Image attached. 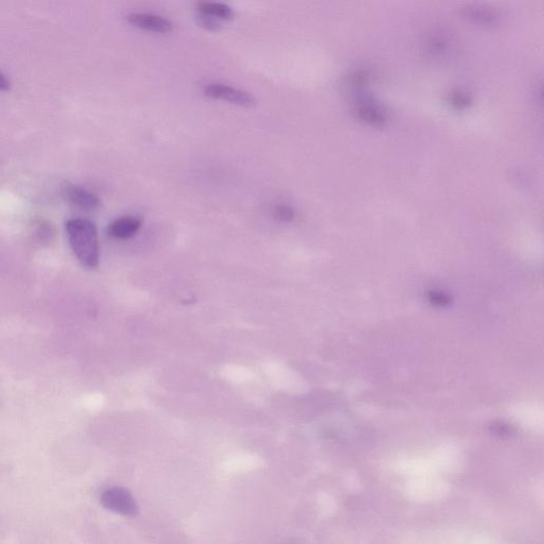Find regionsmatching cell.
<instances>
[{
    "mask_svg": "<svg viewBox=\"0 0 544 544\" xmlns=\"http://www.w3.org/2000/svg\"><path fill=\"white\" fill-rule=\"evenodd\" d=\"M128 21L131 25L143 30L158 33H168L172 30L169 19L151 13H131L128 15Z\"/></svg>",
    "mask_w": 544,
    "mask_h": 544,
    "instance_id": "3957f363",
    "label": "cell"
},
{
    "mask_svg": "<svg viewBox=\"0 0 544 544\" xmlns=\"http://www.w3.org/2000/svg\"><path fill=\"white\" fill-rule=\"evenodd\" d=\"M205 94L207 97L218 101H227L240 107H252L256 105V99L249 92L233 87L224 83H209L205 85Z\"/></svg>",
    "mask_w": 544,
    "mask_h": 544,
    "instance_id": "7a4b0ae2",
    "label": "cell"
},
{
    "mask_svg": "<svg viewBox=\"0 0 544 544\" xmlns=\"http://www.w3.org/2000/svg\"><path fill=\"white\" fill-rule=\"evenodd\" d=\"M63 195L68 202L83 209H95L101 205V199L96 193L74 184L64 189Z\"/></svg>",
    "mask_w": 544,
    "mask_h": 544,
    "instance_id": "5b68a950",
    "label": "cell"
},
{
    "mask_svg": "<svg viewBox=\"0 0 544 544\" xmlns=\"http://www.w3.org/2000/svg\"><path fill=\"white\" fill-rule=\"evenodd\" d=\"M68 240L80 263L86 268H96L99 264V242L97 228L84 218L70 219L66 222Z\"/></svg>",
    "mask_w": 544,
    "mask_h": 544,
    "instance_id": "6da1fadb",
    "label": "cell"
},
{
    "mask_svg": "<svg viewBox=\"0 0 544 544\" xmlns=\"http://www.w3.org/2000/svg\"><path fill=\"white\" fill-rule=\"evenodd\" d=\"M11 87V82L8 79L7 76L3 75V72H0V90H9Z\"/></svg>",
    "mask_w": 544,
    "mask_h": 544,
    "instance_id": "4fadbf2b",
    "label": "cell"
},
{
    "mask_svg": "<svg viewBox=\"0 0 544 544\" xmlns=\"http://www.w3.org/2000/svg\"><path fill=\"white\" fill-rule=\"evenodd\" d=\"M272 214L282 222H289L295 218V211L293 207L286 205H278L272 209Z\"/></svg>",
    "mask_w": 544,
    "mask_h": 544,
    "instance_id": "30bf717a",
    "label": "cell"
},
{
    "mask_svg": "<svg viewBox=\"0 0 544 544\" xmlns=\"http://www.w3.org/2000/svg\"><path fill=\"white\" fill-rule=\"evenodd\" d=\"M357 113L362 121H366L370 125H373V126L383 125L386 121L384 111L379 109L377 105H368V103L362 105L361 107H358Z\"/></svg>",
    "mask_w": 544,
    "mask_h": 544,
    "instance_id": "9c48e42d",
    "label": "cell"
},
{
    "mask_svg": "<svg viewBox=\"0 0 544 544\" xmlns=\"http://www.w3.org/2000/svg\"><path fill=\"white\" fill-rule=\"evenodd\" d=\"M197 11L199 14L205 17H212L218 21H228L233 19L234 12L230 6L220 3H212V1H200L197 3Z\"/></svg>",
    "mask_w": 544,
    "mask_h": 544,
    "instance_id": "52a82bcc",
    "label": "cell"
},
{
    "mask_svg": "<svg viewBox=\"0 0 544 544\" xmlns=\"http://www.w3.org/2000/svg\"><path fill=\"white\" fill-rule=\"evenodd\" d=\"M463 14L475 23L483 25H494L500 19V14L496 10L479 6H468L463 9Z\"/></svg>",
    "mask_w": 544,
    "mask_h": 544,
    "instance_id": "ba28073f",
    "label": "cell"
},
{
    "mask_svg": "<svg viewBox=\"0 0 544 544\" xmlns=\"http://www.w3.org/2000/svg\"><path fill=\"white\" fill-rule=\"evenodd\" d=\"M451 101L453 105H457V107H467L468 103H469V98L465 94L457 92V93H453V95H452Z\"/></svg>",
    "mask_w": 544,
    "mask_h": 544,
    "instance_id": "7c38bea8",
    "label": "cell"
},
{
    "mask_svg": "<svg viewBox=\"0 0 544 544\" xmlns=\"http://www.w3.org/2000/svg\"><path fill=\"white\" fill-rule=\"evenodd\" d=\"M101 502L109 510L123 514H132L136 510L134 501L127 491L121 488H112L103 492Z\"/></svg>",
    "mask_w": 544,
    "mask_h": 544,
    "instance_id": "277c9868",
    "label": "cell"
},
{
    "mask_svg": "<svg viewBox=\"0 0 544 544\" xmlns=\"http://www.w3.org/2000/svg\"><path fill=\"white\" fill-rule=\"evenodd\" d=\"M198 23L203 28L207 30L217 31L221 28V21L218 19H212V17H205V15L197 14Z\"/></svg>",
    "mask_w": 544,
    "mask_h": 544,
    "instance_id": "8fae6325",
    "label": "cell"
},
{
    "mask_svg": "<svg viewBox=\"0 0 544 544\" xmlns=\"http://www.w3.org/2000/svg\"><path fill=\"white\" fill-rule=\"evenodd\" d=\"M140 227H142V220L138 217L123 216L117 218L109 224L107 233L115 240H130L138 234Z\"/></svg>",
    "mask_w": 544,
    "mask_h": 544,
    "instance_id": "8992f818",
    "label": "cell"
}]
</instances>
